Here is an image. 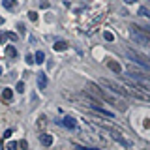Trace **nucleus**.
<instances>
[{
    "instance_id": "nucleus-1",
    "label": "nucleus",
    "mask_w": 150,
    "mask_h": 150,
    "mask_svg": "<svg viewBox=\"0 0 150 150\" xmlns=\"http://www.w3.org/2000/svg\"><path fill=\"white\" fill-rule=\"evenodd\" d=\"M124 88H126V92H128V96L131 98H135V100H143V101H150V92L146 90L144 86H141V84L137 83H129V81H126L124 84Z\"/></svg>"
},
{
    "instance_id": "nucleus-2",
    "label": "nucleus",
    "mask_w": 150,
    "mask_h": 150,
    "mask_svg": "<svg viewBox=\"0 0 150 150\" xmlns=\"http://www.w3.org/2000/svg\"><path fill=\"white\" fill-rule=\"evenodd\" d=\"M131 38L135 40V43H139V45H144V47H150V34L144 28H141V26H135V25H131Z\"/></svg>"
},
{
    "instance_id": "nucleus-3",
    "label": "nucleus",
    "mask_w": 150,
    "mask_h": 150,
    "mask_svg": "<svg viewBox=\"0 0 150 150\" xmlns=\"http://www.w3.org/2000/svg\"><path fill=\"white\" fill-rule=\"evenodd\" d=\"M100 84H101L103 88H107L109 92L116 94V96H128V92H126V88L122 86V84H118V83L111 81V79H100Z\"/></svg>"
},
{
    "instance_id": "nucleus-4",
    "label": "nucleus",
    "mask_w": 150,
    "mask_h": 150,
    "mask_svg": "<svg viewBox=\"0 0 150 150\" xmlns=\"http://www.w3.org/2000/svg\"><path fill=\"white\" fill-rule=\"evenodd\" d=\"M105 101L111 103V105L115 107L116 111H120V112L128 109V103H126V100H122L120 96H116V94H112V92H107V90H105Z\"/></svg>"
},
{
    "instance_id": "nucleus-5",
    "label": "nucleus",
    "mask_w": 150,
    "mask_h": 150,
    "mask_svg": "<svg viewBox=\"0 0 150 150\" xmlns=\"http://www.w3.org/2000/svg\"><path fill=\"white\" fill-rule=\"evenodd\" d=\"M126 54H128L131 60H135V64H139V66H143V68L150 69V58H148L146 54L139 53V51H133V49H128V51H126Z\"/></svg>"
},
{
    "instance_id": "nucleus-6",
    "label": "nucleus",
    "mask_w": 150,
    "mask_h": 150,
    "mask_svg": "<svg viewBox=\"0 0 150 150\" xmlns=\"http://www.w3.org/2000/svg\"><path fill=\"white\" fill-rule=\"evenodd\" d=\"M105 128H107V131H109V133H111V137H112V139H115V141H116V143H120V144H122V146H128V148L131 146V143H129V141H128V139H124V135H122V133H120V131H118V129H115V128H111V126H105Z\"/></svg>"
},
{
    "instance_id": "nucleus-7",
    "label": "nucleus",
    "mask_w": 150,
    "mask_h": 150,
    "mask_svg": "<svg viewBox=\"0 0 150 150\" xmlns=\"http://www.w3.org/2000/svg\"><path fill=\"white\" fill-rule=\"evenodd\" d=\"M60 122H62L66 128H69V129H75V128H77V122H75L73 116H66V118H64V120H60Z\"/></svg>"
},
{
    "instance_id": "nucleus-8",
    "label": "nucleus",
    "mask_w": 150,
    "mask_h": 150,
    "mask_svg": "<svg viewBox=\"0 0 150 150\" xmlns=\"http://www.w3.org/2000/svg\"><path fill=\"white\" fill-rule=\"evenodd\" d=\"M107 68L111 69V71H115V73H122V66L118 64V62H115V60H109V62H107Z\"/></svg>"
},
{
    "instance_id": "nucleus-9",
    "label": "nucleus",
    "mask_w": 150,
    "mask_h": 150,
    "mask_svg": "<svg viewBox=\"0 0 150 150\" xmlns=\"http://www.w3.org/2000/svg\"><path fill=\"white\" fill-rule=\"evenodd\" d=\"M40 143L43 144V146H51V144H53V137H51L49 133H43V135H40Z\"/></svg>"
},
{
    "instance_id": "nucleus-10",
    "label": "nucleus",
    "mask_w": 150,
    "mask_h": 150,
    "mask_svg": "<svg viewBox=\"0 0 150 150\" xmlns=\"http://www.w3.org/2000/svg\"><path fill=\"white\" fill-rule=\"evenodd\" d=\"M38 86H40L41 90H45V86H47V77H45V73H38Z\"/></svg>"
},
{
    "instance_id": "nucleus-11",
    "label": "nucleus",
    "mask_w": 150,
    "mask_h": 150,
    "mask_svg": "<svg viewBox=\"0 0 150 150\" xmlns=\"http://www.w3.org/2000/svg\"><path fill=\"white\" fill-rule=\"evenodd\" d=\"M11 98H13V90L11 88H4L2 90V100L4 101H11Z\"/></svg>"
},
{
    "instance_id": "nucleus-12",
    "label": "nucleus",
    "mask_w": 150,
    "mask_h": 150,
    "mask_svg": "<svg viewBox=\"0 0 150 150\" xmlns=\"http://www.w3.org/2000/svg\"><path fill=\"white\" fill-rule=\"evenodd\" d=\"M137 15H141V17H150V8L141 6V8L137 9Z\"/></svg>"
},
{
    "instance_id": "nucleus-13",
    "label": "nucleus",
    "mask_w": 150,
    "mask_h": 150,
    "mask_svg": "<svg viewBox=\"0 0 150 150\" xmlns=\"http://www.w3.org/2000/svg\"><path fill=\"white\" fill-rule=\"evenodd\" d=\"M34 60L38 64H43L45 62V53H43V51H38V53L34 54Z\"/></svg>"
},
{
    "instance_id": "nucleus-14",
    "label": "nucleus",
    "mask_w": 150,
    "mask_h": 150,
    "mask_svg": "<svg viewBox=\"0 0 150 150\" xmlns=\"http://www.w3.org/2000/svg\"><path fill=\"white\" fill-rule=\"evenodd\" d=\"M68 49V43L66 41H56L54 43V51H66Z\"/></svg>"
},
{
    "instance_id": "nucleus-15",
    "label": "nucleus",
    "mask_w": 150,
    "mask_h": 150,
    "mask_svg": "<svg viewBox=\"0 0 150 150\" xmlns=\"http://www.w3.org/2000/svg\"><path fill=\"white\" fill-rule=\"evenodd\" d=\"M2 4H4V8H8V9L15 8V0H2Z\"/></svg>"
},
{
    "instance_id": "nucleus-16",
    "label": "nucleus",
    "mask_w": 150,
    "mask_h": 150,
    "mask_svg": "<svg viewBox=\"0 0 150 150\" xmlns=\"http://www.w3.org/2000/svg\"><path fill=\"white\" fill-rule=\"evenodd\" d=\"M6 54H8V56H17V51H15V47H13V45H8V49H6Z\"/></svg>"
},
{
    "instance_id": "nucleus-17",
    "label": "nucleus",
    "mask_w": 150,
    "mask_h": 150,
    "mask_svg": "<svg viewBox=\"0 0 150 150\" xmlns=\"http://www.w3.org/2000/svg\"><path fill=\"white\" fill-rule=\"evenodd\" d=\"M43 124H47V118L45 116H40V118H38V129L43 128Z\"/></svg>"
},
{
    "instance_id": "nucleus-18",
    "label": "nucleus",
    "mask_w": 150,
    "mask_h": 150,
    "mask_svg": "<svg viewBox=\"0 0 150 150\" xmlns=\"http://www.w3.org/2000/svg\"><path fill=\"white\" fill-rule=\"evenodd\" d=\"M15 92H19V94H23V92H25V83H17Z\"/></svg>"
},
{
    "instance_id": "nucleus-19",
    "label": "nucleus",
    "mask_w": 150,
    "mask_h": 150,
    "mask_svg": "<svg viewBox=\"0 0 150 150\" xmlns=\"http://www.w3.org/2000/svg\"><path fill=\"white\" fill-rule=\"evenodd\" d=\"M103 36H105V40H107V41H112V40H115V36H112L111 32H107V30L103 32Z\"/></svg>"
},
{
    "instance_id": "nucleus-20",
    "label": "nucleus",
    "mask_w": 150,
    "mask_h": 150,
    "mask_svg": "<svg viewBox=\"0 0 150 150\" xmlns=\"http://www.w3.org/2000/svg\"><path fill=\"white\" fill-rule=\"evenodd\" d=\"M28 17H30V21H36V19H38V13L36 11H30V13H28Z\"/></svg>"
},
{
    "instance_id": "nucleus-21",
    "label": "nucleus",
    "mask_w": 150,
    "mask_h": 150,
    "mask_svg": "<svg viewBox=\"0 0 150 150\" xmlns=\"http://www.w3.org/2000/svg\"><path fill=\"white\" fill-rule=\"evenodd\" d=\"M19 146H21L23 150H26L28 148V143H26V141H21V143H19Z\"/></svg>"
},
{
    "instance_id": "nucleus-22",
    "label": "nucleus",
    "mask_w": 150,
    "mask_h": 150,
    "mask_svg": "<svg viewBox=\"0 0 150 150\" xmlns=\"http://www.w3.org/2000/svg\"><path fill=\"white\" fill-rule=\"evenodd\" d=\"M6 38H9V40H17V34H13V32H8Z\"/></svg>"
},
{
    "instance_id": "nucleus-23",
    "label": "nucleus",
    "mask_w": 150,
    "mask_h": 150,
    "mask_svg": "<svg viewBox=\"0 0 150 150\" xmlns=\"http://www.w3.org/2000/svg\"><path fill=\"white\" fill-rule=\"evenodd\" d=\"M26 62H28V64H32V62H36V60H34V56H32V54H26Z\"/></svg>"
},
{
    "instance_id": "nucleus-24",
    "label": "nucleus",
    "mask_w": 150,
    "mask_h": 150,
    "mask_svg": "<svg viewBox=\"0 0 150 150\" xmlns=\"http://www.w3.org/2000/svg\"><path fill=\"white\" fill-rule=\"evenodd\" d=\"M8 150H17V144L15 143H9L8 144Z\"/></svg>"
},
{
    "instance_id": "nucleus-25",
    "label": "nucleus",
    "mask_w": 150,
    "mask_h": 150,
    "mask_svg": "<svg viewBox=\"0 0 150 150\" xmlns=\"http://www.w3.org/2000/svg\"><path fill=\"white\" fill-rule=\"evenodd\" d=\"M124 2H126V4H133L135 0H124Z\"/></svg>"
}]
</instances>
